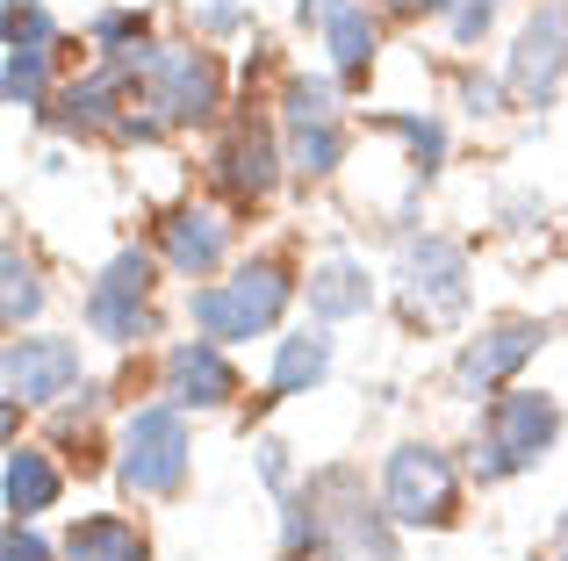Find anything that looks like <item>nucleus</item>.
Returning a JSON list of instances; mask_svg holds the SVG:
<instances>
[{"label":"nucleus","instance_id":"1","mask_svg":"<svg viewBox=\"0 0 568 561\" xmlns=\"http://www.w3.org/2000/svg\"><path fill=\"white\" fill-rule=\"evenodd\" d=\"M295 295H303V274L281 253H252L237 259L223 280H194L187 288V332L216 338V346H252V338H281Z\"/></svg>","mask_w":568,"mask_h":561},{"label":"nucleus","instance_id":"31","mask_svg":"<svg viewBox=\"0 0 568 561\" xmlns=\"http://www.w3.org/2000/svg\"><path fill=\"white\" fill-rule=\"evenodd\" d=\"M540 216H547V195H540V187H504V195H497V224L504 231H532Z\"/></svg>","mask_w":568,"mask_h":561},{"label":"nucleus","instance_id":"20","mask_svg":"<svg viewBox=\"0 0 568 561\" xmlns=\"http://www.w3.org/2000/svg\"><path fill=\"white\" fill-rule=\"evenodd\" d=\"M367 123H375L382 137L403 144L410 187H432V181L446 173V152H454V130H446V115H432V109H382V115H367Z\"/></svg>","mask_w":568,"mask_h":561},{"label":"nucleus","instance_id":"6","mask_svg":"<svg viewBox=\"0 0 568 561\" xmlns=\"http://www.w3.org/2000/svg\"><path fill=\"white\" fill-rule=\"evenodd\" d=\"M338 94H346V86H338L332 72H288V80H281V152H288V181H303V187L338 181L346 144H353Z\"/></svg>","mask_w":568,"mask_h":561},{"label":"nucleus","instance_id":"25","mask_svg":"<svg viewBox=\"0 0 568 561\" xmlns=\"http://www.w3.org/2000/svg\"><path fill=\"white\" fill-rule=\"evenodd\" d=\"M0 51H58V14L43 0H0Z\"/></svg>","mask_w":568,"mask_h":561},{"label":"nucleus","instance_id":"22","mask_svg":"<svg viewBox=\"0 0 568 561\" xmlns=\"http://www.w3.org/2000/svg\"><path fill=\"white\" fill-rule=\"evenodd\" d=\"M87 43H94V65H115V72H138L144 51H152V14L144 8H101L87 22Z\"/></svg>","mask_w":568,"mask_h":561},{"label":"nucleus","instance_id":"34","mask_svg":"<svg viewBox=\"0 0 568 561\" xmlns=\"http://www.w3.org/2000/svg\"><path fill=\"white\" fill-rule=\"evenodd\" d=\"M555 561H568V511L555 519Z\"/></svg>","mask_w":568,"mask_h":561},{"label":"nucleus","instance_id":"12","mask_svg":"<svg viewBox=\"0 0 568 561\" xmlns=\"http://www.w3.org/2000/svg\"><path fill=\"white\" fill-rule=\"evenodd\" d=\"M209 181L216 195H231L237 210H260L274 202V187L288 181V152H281V123H260V115H231L209 144Z\"/></svg>","mask_w":568,"mask_h":561},{"label":"nucleus","instance_id":"18","mask_svg":"<svg viewBox=\"0 0 568 561\" xmlns=\"http://www.w3.org/2000/svg\"><path fill=\"white\" fill-rule=\"evenodd\" d=\"M58 497H65V468L51 461V447L14 439L8 461H0V504H8V519L37 526L43 511H58Z\"/></svg>","mask_w":568,"mask_h":561},{"label":"nucleus","instance_id":"14","mask_svg":"<svg viewBox=\"0 0 568 561\" xmlns=\"http://www.w3.org/2000/svg\"><path fill=\"white\" fill-rule=\"evenodd\" d=\"M237 389H245V381H237V367H231V346H216V338H173V346L159 353V396L194 410V418L231 410Z\"/></svg>","mask_w":568,"mask_h":561},{"label":"nucleus","instance_id":"3","mask_svg":"<svg viewBox=\"0 0 568 561\" xmlns=\"http://www.w3.org/2000/svg\"><path fill=\"white\" fill-rule=\"evenodd\" d=\"M388 303L410 332H460L475 309V259L446 231H403L388 259Z\"/></svg>","mask_w":568,"mask_h":561},{"label":"nucleus","instance_id":"29","mask_svg":"<svg viewBox=\"0 0 568 561\" xmlns=\"http://www.w3.org/2000/svg\"><path fill=\"white\" fill-rule=\"evenodd\" d=\"M489 29H497V8H489V0H454V14H446V37H454L460 51H483Z\"/></svg>","mask_w":568,"mask_h":561},{"label":"nucleus","instance_id":"24","mask_svg":"<svg viewBox=\"0 0 568 561\" xmlns=\"http://www.w3.org/2000/svg\"><path fill=\"white\" fill-rule=\"evenodd\" d=\"M43 303H51V288H43L37 259H29L22 245H8V253H0V317H8V332H37Z\"/></svg>","mask_w":568,"mask_h":561},{"label":"nucleus","instance_id":"9","mask_svg":"<svg viewBox=\"0 0 568 561\" xmlns=\"http://www.w3.org/2000/svg\"><path fill=\"white\" fill-rule=\"evenodd\" d=\"M547 346H555V317H489L454 346L446 389H454L460 404H497L504 389L526 381V367L540 360Z\"/></svg>","mask_w":568,"mask_h":561},{"label":"nucleus","instance_id":"11","mask_svg":"<svg viewBox=\"0 0 568 561\" xmlns=\"http://www.w3.org/2000/svg\"><path fill=\"white\" fill-rule=\"evenodd\" d=\"M87 381V346L72 332H8L0 346V389L22 410H58Z\"/></svg>","mask_w":568,"mask_h":561},{"label":"nucleus","instance_id":"8","mask_svg":"<svg viewBox=\"0 0 568 561\" xmlns=\"http://www.w3.org/2000/svg\"><path fill=\"white\" fill-rule=\"evenodd\" d=\"M460 482H468V468H460L439 439H396V447L382 453L375 490H382L388 519H396L403 533H446V526L460 519Z\"/></svg>","mask_w":568,"mask_h":561},{"label":"nucleus","instance_id":"13","mask_svg":"<svg viewBox=\"0 0 568 561\" xmlns=\"http://www.w3.org/2000/svg\"><path fill=\"white\" fill-rule=\"evenodd\" d=\"M504 80L518 109H555L568 94V0H532V14L504 51Z\"/></svg>","mask_w":568,"mask_h":561},{"label":"nucleus","instance_id":"17","mask_svg":"<svg viewBox=\"0 0 568 561\" xmlns=\"http://www.w3.org/2000/svg\"><path fill=\"white\" fill-rule=\"evenodd\" d=\"M303 303H310V317L317 324H361L367 309L382 303V280L375 267H367L361 253H317L310 259V274H303Z\"/></svg>","mask_w":568,"mask_h":561},{"label":"nucleus","instance_id":"15","mask_svg":"<svg viewBox=\"0 0 568 561\" xmlns=\"http://www.w3.org/2000/svg\"><path fill=\"white\" fill-rule=\"evenodd\" d=\"M159 259H166V274L173 280H216V274H231L237 259H231V216L223 210H209V202H181V210H166L159 216Z\"/></svg>","mask_w":568,"mask_h":561},{"label":"nucleus","instance_id":"35","mask_svg":"<svg viewBox=\"0 0 568 561\" xmlns=\"http://www.w3.org/2000/svg\"><path fill=\"white\" fill-rule=\"evenodd\" d=\"M489 8H511V0H489Z\"/></svg>","mask_w":568,"mask_h":561},{"label":"nucleus","instance_id":"28","mask_svg":"<svg viewBox=\"0 0 568 561\" xmlns=\"http://www.w3.org/2000/svg\"><path fill=\"white\" fill-rule=\"evenodd\" d=\"M187 14H194V29H202L209 43L245 37V29H252V8H245V0H187Z\"/></svg>","mask_w":568,"mask_h":561},{"label":"nucleus","instance_id":"26","mask_svg":"<svg viewBox=\"0 0 568 561\" xmlns=\"http://www.w3.org/2000/svg\"><path fill=\"white\" fill-rule=\"evenodd\" d=\"M454 94H460V115H468V123H497V115L518 109V101H511V80H504V72H483V65H460Z\"/></svg>","mask_w":568,"mask_h":561},{"label":"nucleus","instance_id":"21","mask_svg":"<svg viewBox=\"0 0 568 561\" xmlns=\"http://www.w3.org/2000/svg\"><path fill=\"white\" fill-rule=\"evenodd\" d=\"M65 561H152V540L130 511H80V519L58 533Z\"/></svg>","mask_w":568,"mask_h":561},{"label":"nucleus","instance_id":"4","mask_svg":"<svg viewBox=\"0 0 568 561\" xmlns=\"http://www.w3.org/2000/svg\"><path fill=\"white\" fill-rule=\"evenodd\" d=\"M194 476V425L181 404L152 396L123 418L115 432V490L138 497V504H173Z\"/></svg>","mask_w":568,"mask_h":561},{"label":"nucleus","instance_id":"16","mask_svg":"<svg viewBox=\"0 0 568 561\" xmlns=\"http://www.w3.org/2000/svg\"><path fill=\"white\" fill-rule=\"evenodd\" d=\"M338 375V332L332 324H295L274 338V360H266V396L260 404H295V396H317Z\"/></svg>","mask_w":568,"mask_h":561},{"label":"nucleus","instance_id":"27","mask_svg":"<svg viewBox=\"0 0 568 561\" xmlns=\"http://www.w3.org/2000/svg\"><path fill=\"white\" fill-rule=\"evenodd\" d=\"M252 468H260V482H266L274 497L303 490V476H295V453H288V439H281V432H260V439H252Z\"/></svg>","mask_w":568,"mask_h":561},{"label":"nucleus","instance_id":"23","mask_svg":"<svg viewBox=\"0 0 568 561\" xmlns=\"http://www.w3.org/2000/svg\"><path fill=\"white\" fill-rule=\"evenodd\" d=\"M58 51H0V94H8V109L22 115H51L58 101Z\"/></svg>","mask_w":568,"mask_h":561},{"label":"nucleus","instance_id":"30","mask_svg":"<svg viewBox=\"0 0 568 561\" xmlns=\"http://www.w3.org/2000/svg\"><path fill=\"white\" fill-rule=\"evenodd\" d=\"M0 561H65V548H58V540H43L37 526L8 519V540H0Z\"/></svg>","mask_w":568,"mask_h":561},{"label":"nucleus","instance_id":"2","mask_svg":"<svg viewBox=\"0 0 568 561\" xmlns=\"http://www.w3.org/2000/svg\"><path fill=\"white\" fill-rule=\"evenodd\" d=\"M568 432V410L555 389H532V381H518V389H504L497 404H483V418H475L468 432V482H483V490H504V482L532 476V468H547V453L561 447Z\"/></svg>","mask_w":568,"mask_h":561},{"label":"nucleus","instance_id":"33","mask_svg":"<svg viewBox=\"0 0 568 561\" xmlns=\"http://www.w3.org/2000/svg\"><path fill=\"white\" fill-rule=\"evenodd\" d=\"M338 8H353V0H295V22H303V29H324Z\"/></svg>","mask_w":568,"mask_h":561},{"label":"nucleus","instance_id":"10","mask_svg":"<svg viewBox=\"0 0 568 561\" xmlns=\"http://www.w3.org/2000/svg\"><path fill=\"white\" fill-rule=\"evenodd\" d=\"M310 490H317V504H324V554L317 561H403V548H396L403 526L388 519L382 490H367L361 468H346V461L317 468Z\"/></svg>","mask_w":568,"mask_h":561},{"label":"nucleus","instance_id":"5","mask_svg":"<svg viewBox=\"0 0 568 561\" xmlns=\"http://www.w3.org/2000/svg\"><path fill=\"white\" fill-rule=\"evenodd\" d=\"M159 245H115L109 259L94 267L80 295V324L101 338V346L130 353V346H152L159 338Z\"/></svg>","mask_w":568,"mask_h":561},{"label":"nucleus","instance_id":"32","mask_svg":"<svg viewBox=\"0 0 568 561\" xmlns=\"http://www.w3.org/2000/svg\"><path fill=\"white\" fill-rule=\"evenodd\" d=\"M382 14H396V22H446L454 14V0H375Z\"/></svg>","mask_w":568,"mask_h":561},{"label":"nucleus","instance_id":"7","mask_svg":"<svg viewBox=\"0 0 568 561\" xmlns=\"http://www.w3.org/2000/svg\"><path fill=\"white\" fill-rule=\"evenodd\" d=\"M130 86H138V109H152L166 130H202L223 115L231 72L209 43H152L144 65L130 72Z\"/></svg>","mask_w":568,"mask_h":561},{"label":"nucleus","instance_id":"19","mask_svg":"<svg viewBox=\"0 0 568 561\" xmlns=\"http://www.w3.org/2000/svg\"><path fill=\"white\" fill-rule=\"evenodd\" d=\"M317 37H324V72H332L338 86H367V72H375V58H382V8L375 0L338 8Z\"/></svg>","mask_w":568,"mask_h":561}]
</instances>
